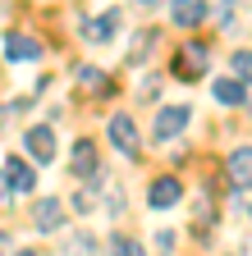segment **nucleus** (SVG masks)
<instances>
[{
  "mask_svg": "<svg viewBox=\"0 0 252 256\" xmlns=\"http://www.w3.org/2000/svg\"><path fill=\"white\" fill-rule=\"evenodd\" d=\"M206 60H211L206 42H183L179 55H174V74H179L183 82H197V78L206 74Z\"/></svg>",
  "mask_w": 252,
  "mask_h": 256,
  "instance_id": "f257e3e1",
  "label": "nucleus"
},
{
  "mask_svg": "<svg viewBox=\"0 0 252 256\" xmlns=\"http://www.w3.org/2000/svg\"><path fill=\"white\" fill-rule=\"evenodd\" d=\"M23 146H28V156H33L37 165H46V160H55V133H51L46 124L28 128V133H23Z\"/></svg>",
  "mask_w": 252,
  "mask_h": 256,
  "instance_id": "f03ea898",
  "label": "nucleus"
},
{
  "mask_svg": "<svg viewBox=\"0 0 252 256\" xmlns=\"http://www.w3.org/2000/svg\"><path fill=\"white\" fill-rule=\"evenodd\" d=\"M110 142L124 151V156H138V124H133V114H115L110 119Z\"/></svg>",
  "mask_w": 252,
  "mask_h": 256,
  "instance_id": "7ed1b4c3",
  "label": "nucleus"
},
{
  "mask_svg": "<svg viewBox=\"0 0 252 256\" xmlns=\"http://www.w3.org/2000/svg\"><path fill=\"white\" fill-rule=\"evenodd\" d=\"M183 128H188V106H165L161 114H156V142L179 138Z\"/></svg>",
  "mask_w": 252,
  "mask_h": 256,
  "instance_id": "20e7f679",
  "label": "nucleus"
},
{
  "mask_svg": "<svg viewBox=\"0 0 252 256\" xmlns=\"http://www.w3.org/2000/svg\"><path fill=\"white\" fill-rule=\"evenodd\" d=\"M179 197H183V183L170 178V174H165V178H156V183L147 188V206H151V210H165V206H174Z\"/></svg>",
  "mask_w": 252,
  "mask_h": 256,
  "instance_id": "39448f33",
  "label": "nucleus"
},
{
  "mask_svg": "<svg viewBox=\"0 0 252 256\" xmlns=\"http://www.w3.org/2000/svg\"><path fill=\"white\" fill-rule=\"evenodd\" d=\"M229 178L238 192H252V146H234L229 151Z\"/></svg>",
  "mask_w": 252,
  "mask_h": 256,
  "instance_id": "423d86ee",
  "label": "nucleus"
},
{
  "mask_svg": "<svg viewBox=\"0 0 252 256\" xmlns=\"http://www.w3.org/2000/svg\"><path fill=\"white\" fill-rule=\"evenodd\" d=\"M33 224H37L42 234H55L60 224H65V206H60L55 197H42V202L33 206Z\"/></svg>",
  "mask_w": 252,
  "mask_h": 256,
  "instance_id": "0eeeda50",
  "label": "nucleus"
},
{
  "mask_svg": "<svg viewBox=\"0 0 252 256\" xmlns=\"http://www.w3.org/2000/svg\"><path fill=\"white\" fill-rule=\"evenodd\" d=\"M69 170L78 174V178H92L97 174V142H74V151H69Z\"/></svg>",
  "mask_w": 252,
  "mask_h": 256,
  "instance_id": "6e6552de",
  "label": "nucleus"
},
{
  "mask_svg": "<svg viewBox=\"0 0 252 256\" xmlns=\"http://www.w3.org/2000/svg\"><path fill=\"white\" fill-rule=\"evenodd\" d=\"M206 14H211V10H206V0H174V5H170L174 28H197Z\"/></svg>",
  "mask_w": 252,
  "mask_h": 256,
  "instance_id": "1a4fd4ad",
  "label": "nucleus"
},
{
  "mask_svg": "<svg viewBox=\"0 0 252 256\" xmlns=\"http://www.w3.org/2000/svg\"><path fill=\"white\" fill-rule=\"evenodd\" d=\"M5 183H10V192H33L37 174H33V165H28V160L10 156V160H5Z\"/></svg>",
  "mask_w": 252,
  "mask_h": 256,
  "instance_id": "9d476101",
  "label": "nucleus"
},
{
  "mask_svg": "<svg viewBox=\"0 0 252 256\" xmlns=\"http://www.w3.org/2000/svg\"><path fill=\"white\" fill-rule=\"evenodd\" d=\"M115 28H119V14H115V10H106L101 18H92V23L83 28V37H87L92 46H106V42H115Z\"/></svg>",
  "mask_w": 252,
  "mask_h": 256,
  "instance_id": "9b49d317",
  "label": "nucleus"
},
{
  "mask_svg": "<svg viewBox=\"0 0 252 256\" xmlns=\"http://www.w3.org/2000/svg\"><path fill=\"white\" fill-rule=\"evenodd\" d=\"M5 55H10L14 64H23V60H37V55H42V46L28 37V32H10V37H5Z\"/></svg>",
  "mask_w": 252,
  "mask_h": 256,
  "instance_id": "f8f14e48",
  "label": "nucleus"
},
{
  "mask_svg": "<svg viewBox=\"0 0 252 256\" xmlns=\"http://www.w3.org/2000/svg\"><path fill=\"white\" fill-rule=\"evenodd\" d=\"M211 96H215L220 106H243V101H247V92H243V78H215Z\"/></svg>",
  "mask_w": 252,
  "mask_h": 256,
  "instance_id": "ddd939ff",
  "label": "nucleus"
},
{
  "mask_svg": "<svg viewBox=\"0 0 252 256\" xmlns=\"http://www.w3.org/2000/svg\"><path fill=\"white\" fill-rule=\"evenodd\" d=\"M110 256H142V242L138 238H129V234H110Z\"/></svg>",
  "mask_w": 252,
  "mask_h": 256,
  "instance_id": "4468645a",
  "label": "nucleus"
},
{
  "mask_svg": "<svg viewBox=\"0 0 252 256\" xmlns=\"http://www.w3.org/2000/svg\"><path fill=\"white\" fill-rule=\"evenodd\" d=\"M65 256H97V238H92V234H74L65 242Z\"/></svg>",
  "mask_w": 252,
  "mask_h": 256,
  "instance_id": "2eb2a0df",
  "label": "nucleus"
},
{
  "mask_svg": "<svg viewBox=\"0 0 252 256\" xmlns=\"http://www.w3.org/2000/svg\"><path fill=\"white\" fill-rule=\"evenodd\" d=\"M229 69H234V78L252 82V50H234V60H229Z\"/></svg>",
  "mask_w": 252,
  "mask_h": 256,
  "instance_id": "dca6fc26",
  "label": "nucleus"
},
{
  "mask_svg": "<svg viewBox=\"0 0 252 256\" xmlns=\"http://www.w3.org/2000/svg\"><path fill=\"white\" fill-rule=\"evenodd\" d=\"M78 82H83L87 92H106V87H110V82L101 78V69H92V64H87V69H78Z\"/></svg>",
  "mask_w": 252,
  "mask_h": 256,
  "instance_id": "f3484780",
  "label": "nucleus"
},
{
  "mask_svg": "<svg viewBox=\"0 0 252 256\" xmlns=\"http://www.w3.org/2000/svg\"><path fill=\"white\" fill-rule=\"evenodd\" d=\"M5 192H10V183H5V170H0V202H5Z\"/></svg>",
  "mask_w": 252,
  "mask_h": 256,
  "instance_id": "a211bd4d",
  "label": "nucleus"
},
{
  "mask_svg": "<svg viewBox=\"0 0 252 256\" xmlns=\"http://www.w3.org/2000/svg\"><path fill=\"white\" fill-rule=\"evenodd\" d=\"M138 5H147V10H151V5H161V0H138Z\"/></svg>",
  "mask_w": 252,
  "mask_h": 256,
  "instance_id": "6ab92c4d",
  "label": "nucleus"
},
{
  "mask_svg": "<svg viewBox=\"0 0 252 256\" xmlns=\"http://www.w3.org/2000/svg\"><path fill=\"white\" fill-rule=\"evenodd\" d=\"M5 247H10V238H5V234H0V252H5Z\"/></svg>",
  "mask_w": 252,
  "mask_h": 256,
  "instance_id": "aec40b11",
  "label": "nucleus"
},
{
  "mask_svg": "<svg viewBox=\"0 0 252 256\" xmlns=\"http://www.w3.org/2000/svg\"><path fill=\"white\" fill-rule=\"evenodd\" d=\"M19 256H37V252H19Z\"/></svg>",
  "mask_w": 252,
  "mask_h": 256,
  "instance_id": "412c9836",
  "label": "nucleus"
},
{
  "mask_svg": "<svg viewBox=\"0 0 252 256\" xmlns=\"http://www.w3.org/2000/svg\"><path fill=\"white\" fill-rule=\"evenodd\" d=\"M247 215H252V210H247Z\"/></svg>",
  "mask_w": 252,
  "mask_h": 256,
  "instance_id": "4be33fe9",
  "label": "nucleus"
}]
</instances>
